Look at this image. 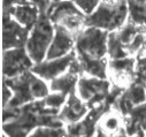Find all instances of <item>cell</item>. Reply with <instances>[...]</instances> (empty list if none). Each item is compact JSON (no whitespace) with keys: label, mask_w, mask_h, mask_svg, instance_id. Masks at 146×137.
<instances>
[{"label":"cell","mask_w":146,"mask_h":137,"mask_svg":"<svg viewBox=\"0 0 146 137\" xmlns=\"http://www.w3.org/2000/svg\"><path fill=\"white\" fill-rule=\"evenodd\" d=\"M46 14L54 24L63 27L75 37L86 27V14H84L72 0L52 3Z\"/></svg>","instance_id":"277c9868"},{"label":"cell","mask_w":146,"mask_h":137,"mask_svg":"<svg viewBox=\"0 0 146 137\" xmlns=\"http://www.w3.org/2000/svg\"><path fill=\"white\" fill-rule=\"evenodd\" d=\"M144 102H146V89L143 83L135 82L121 96L119 100V108L124 115H129L135 107Z\"/></svg>","instance_id":"7c38bea8"},{"label":"cell","mask_w":146,"mask_h":137,"mask_svg":"<svg viewBox=\"0 0 146 137\" xmlns=\"http://www.w3.org/2000/svg\"><path fill=\"white\" fill-rule=\"evenodd\" d=\"M9 13L17 22H20L22 25L27 27L30 30L40 16V11L38 9V7H36L31 3L14 6Z\"/></svg>","instance_id":"4fadbf2b"},{"label":"cell","mask_w":146,"mask_h":137,"mask_svg":"<svg viewBox=\"0 0 146 137\" xmlns=\"http://www.w3.org/2000/svg\"><path fill=\"white\" fill-rule=\"evenodd\" d=\"M129 14L127 0H100L96 11L86 15V27H97L106 31L120 29Z\"/></svg>","instance_id":"7a4b0ae2"},{"label":"cell","mask_w":146,"mask_h":137,"mask_svg":"<svg viewBox=\"0 0 146 137\" xmlns=\"http://www.w3.org/2000/svg\"><path fill=\"white\" fill-rule=\"evenodd\" d=\"M130 21L146 27V0H127Z\"/></svg>","instance_id":"2e32d148"},{"label":"cell","mask_w":146,"mask_h":137,"mask_svg":"<svg viewBox=\"0 0 146 137\" xmlns=\"http://www.w3.org/2000/svg\"><path fill=\"white\" fill-rule=\"evenodd\" d=\"M31 4H33L36 7H38V9L40 11V13H46L47 9L50 8L51 6V1L48 0H29Z\"/></svg>","instance_id":"603a6c76"},{"label":"cell","mask_w":146,"mask_h":137,"mask_svg":"<svg viewBox=\"0 0 146 137\" xmlns=\"http://www.w3.org/2000/svg\"><path fill=\"white\" fill-rule=\"evenodd\" d=\"M33 67V61L25 47H15L4 51L3 54V74L4 78L15 77Z\"/></svg>","instance_id":"ba28073f"},{"label":"cell","mask_w":146,"mask_h":137,"mask_svg":"<svg viewBox=\"0 0 146 137\" xmlns=\"http://www.w3.org/2000/svg\"><path fill=\"white\" fill-rule=\"evenodd\" d=\"M78 96L86 102L89 107H94L107 100L109 94V83L106 78L82 77L77 83Z\"/></svg>","instance_id":"8992f818"},{"label":"cell","mask_w":146,"mask_h":137,"mask_svg":"<svg viewBox=\"0 0 146 137\" xmlns=\"http://www.w3.org/2000/svg\"><path fill=\"white\" fill-rule=\"evenodd\" d=\"M60 1H63V0H52V3H60Z\"/></svg>","instance_id":"d4e9b609"},{"label":"cell","mask_w":146,"mask_h":137,"mask_svg":"<svg viewBox=\"0 0 146 137\" xmlns=\"http://www.w3.org/2000/svg\"><path fill=\"white\" fill-rule=\"evenodd\" d=\"M30 35V29L17 22L11 13L3 12V50L24 47Z\"/></svg>","instance_id":"52a82bcc"},{"label":"cell","mask_w":146,"mask_h":137,"mask_svg":"<svg viewBox=\"0 0 146 137\" xmlns=\"http://www.w3.org/2000/svg\"><path fill=\"white\" fill-rule=\"evenodd\" d=\"M55 31H54V37L51 43V46L47 51L46 59H56L67 55L71 52L74 44L76 43V37L70 33L67 29L59 24H54Z\"/></svg>","instance_id":"30bf717a"},{"label":"cell","mask_w":146,"mask_h":137,"mask_svg":"<svg viewBox=\"0 0 146 137\" xmlns=\"http://www.w3.org/2000/svg\"><path fill=\"white\" fill-rule=\"evenodd\" d=\"M54 23L46 13H40L39 19L30 30V35L25 44L27 52L35 63H39L46 59L47 51L54 37Z\"/></svg>","instance_id":"3957f363"},{"label":"cell","mask_w":146,"mask_h":137,"mask_svg":"<svg viewBox=\"0 0 146 137\" xmlns=\"http://www.w3.org/2000/svg\"><path fill=\"white\" fill-rule=\"evenodd\" d=\"M112 69L116 73V74H130L133 70L135 67V59L133 58H120V59H113L109 63Z\"/></svg>","instance_id":"e0dca14e"},{"label":"cell","mask_w":146,"mask_h":137,"mask_svg":"<svg viewBox=\"0 0 146 137\" xmlns=\"http://www.w3.org/2000/svg\"><path fill=\"white\" fill-rule=\"evenodd\" d=\"M76 6L86 15H90L92 14L96 8L98 7L100 0H72Z\"/></svg>","instance_id":"ffe728a7"},{"label":"cell","mask_w":146,"mask_h":137,"mask_svg":"<svg viewBox=\"0 0 146 137\" xmlns=\"http://www.w3.org/2000/svg\"><path fill=\"white\" fill-rule=\"evenodd\" d=\"M4 83H6L14 93L6 107H21L36 99L45 98L50 91L45 80L32 70H28L15 77L4 78Z\"/></svg>","instance_id":"6da1fadb"},{"label":"cell","mask_w":146,"mask_h":137,"mask_svg":"<svg viewBox=\"0 0 146 137\" xmlns=\"http://www.w3.org/2000/svg\"><path fill=\"white\" fill-rule=\"evenodd\" d=\"M63 135H66V131L62 129V127H51V126H39L31 134V136H36V137L63 136Z\"/></svg>","instance_id":"d6986e66"},{"label":"cell","mask_w":146,"mask_h":137,"mask_svg":"<svg viewBox=\"0 0 146 137\" xmlns=\"http://www.w3.org/2000/svg\"><path fill=\"white\" fill-rule=\"evenodd\" d=\"M13 94H14L13 90L6 83H4V85H3V106L4 107H6L9 104V101L13 98Z\"/></svg>","instance_id":"7402d4cb"},{"label":"cell","mask_w":146,"mask_h":137,"mask_svg":"<svg viewBox=\"0 0 146 137\" xmlns=\"http://www.w3.org/2000/svg\"><path fill=\"white\" fill-rule=\"evenodd\" d=\"M117 126H119V120L115 116H109L105 123V127L107 130H116Z\"/></svg>","instance_id":"cb8c5ba5"},{"label":"cell","mask_w":146,"mask_h":137,"mask_svg":"<svg viewBox=\"0 0 146 137\" xmlns=\"http://www.w3.org/2000/svg\"><path fill=\"white\" fill-rule=\"evenodd\" d=\"M78 83V75L71 72H67L63 75H60L51 81L50 89L52 91L62 92L64 94H69L72 91H75V88Z\"/></svg>","instance_id":"9a60e30c"},{"label":"cell","mask_w":146,"mask_h":137,"mask_svg":"<svg viewBox=\"0 0 146 137\" xmlns=\"http://www.w3.org/2000/svg\"><path fill=\"white\" fill-rule=\"evenodd\" d=\"M88 107V104L80 96H77L76 91H72L68 94V98L58 116L62 122L75 123L86 114Z\"/></svg>","instance_id":"8fae6325"},{"label":"cell","mask_w":146,"mask_h":137,"mask_svg":"<svg viewBox=\"0 0 146 137\" xmlns=\"http://www.w3.org/2000/svg\"><path fill=\"white\" fill-rule=\"evenodd\" d=\"M43 100H44L45 105L47 107L60 110V107L63 106V104H64L66 100H67V94H64L62 92L54 91V93H48Z\"/></svg>","instance_id":"ac0fdd59"},{"label":"cell","mask_w":146,"mask_h":137,"mask_svg":"<svg viewBox=\"0 0 146 137\" xmlns=\"http://www.w3.org/2000/svg\"><path fill=\"white\" fill-rule=\"evenodd\" d=\"M77 54V53H76ZM77 59L81 63L83 73H86L91 76L99 77V78H106L107 75V61L106 59H92L84 55H78Z\"/></svg>","instance_id":"5bb4252c"},{"label":"cell","mask_w":146,"mask_h":137,"mask_svg":"<svg viewBox=\"0 0 146 137\" xmlns=\"http://www.w3.org/2000/svg\"><path fill=\"white\" fill-rule=\"evenodd\" d=\"M108 31L97 28L86 27L76 37V53L92 59H104L108 53Z\"/></svg>","instance_id":"5b68a950"},{"label":"cell","mask_w":146,"mask_h":137,"mask_svg":"<svg viewBox=\"0 0 146 137\" xmlns=\"http://www.w3.org/2000/svg\"><path fill=\"white\" fill-rule=\"evenodd\" d=\"M48 1H51V3H52V0H48Z\"/></svg>","instance_id":"484cf974"},{"label":"cell","mask_w":146,"mask_h":137,"mask_svg":"<svg viewBox=\"0 0 146 137\" xmlns=\"http://www.w3.org/2000/svg\"><path fill=\"white\" fill-rule=\"evenodd\" d=\"M29 0H3V12H11L14 6L29 4Z\"/></svg>","instance_id":"44dd1931"},{"label":"cell","mask_w":146,"mask_h":137,"mask_svg":"<svg viewBox=\"0 0 146 137\" xmlns=\"http://www.w3.org/2000/svg\"><path fill=\"white\" fill-rule=\"evenodd\" d=\"M75 58H76V51H71L64 57L51 59V60L46 59L39 63H36L31 68V70L45 81H52L55 77L64 74Z\"/></svg>","instance_id":"9c48e42d"}]
</instances>
